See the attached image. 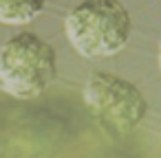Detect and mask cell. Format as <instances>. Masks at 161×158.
Instances as JSON below:
<instances>
[{
	"label": "cell",
	"mask_w": 161,
	"mask_h": 158,
	"mask_svg": "<svg viewBox=\"0 0 161 158\" xmlns=\"http://www.w3.org/2000/svg\"><path fill=\"white\" fill-rule=\"evenodd\" d=\"M47 0H0V24L20 27L36 20Z\"/></svg>",
	"instance_id": "4"
},
{
	"label": "cell",
	"mask_w": 161,
	"mask_h": 158,
	"mask_svg": "<svg viewBox=\"0 0 161 158\" xmlns=\"http://www.w3.org/2000/svg\"><path fill=\"white\" fill-rule=\"evenodd\" d=\"M64 33L77 55L110 57L128 44L132 20L119 0H82L64 18Z\"/></svg>",
	"instance_id": "1"
},
{
	"label": "cell",
	"mask_w": 161,
	"mask_h": 158,
	"mask_svg": "<svg viewBox=\"0 0 161 158\" xmlns=\"http://www.w3.org/2000/svg\"><path fill=\"white\" fill-rule=\"evenodd\" d=\"M84 105L93 119L113 136L132 134L148 114L143 92L128 79L113 73H95L82 90Z\"/></svg>",
	"instance_id": "3"
},
{
	"label": "cell",
	"mask_w": 161,
	"mask_h": 158,
	"mask_svg": "<svg viewBox=\"0 0 161 158\" xmlns=\"http://www.w3.org/2000/svg\"><path fill=\"white\" fill-rule=\"evenodd\" d=\"M159 70H161V44H159Z\"/></svg>",
	"instance_id": "5"
},
{
	"label": "cell",
	"mask_w": 161,
	"mask_h": 158,
	"mask_svg": "<svg viewBox=\"0 0 161 158\" xmlns=\"http://www.w3.org/2000/svg\"><path fill=\"white\" fill-rule=\"evenodd\" d=\"M58 77V53L40 35L22 31L0 46V90L14 99H36Z\"/></svg>",
	"instance_id": "2"
}]
</instances>
